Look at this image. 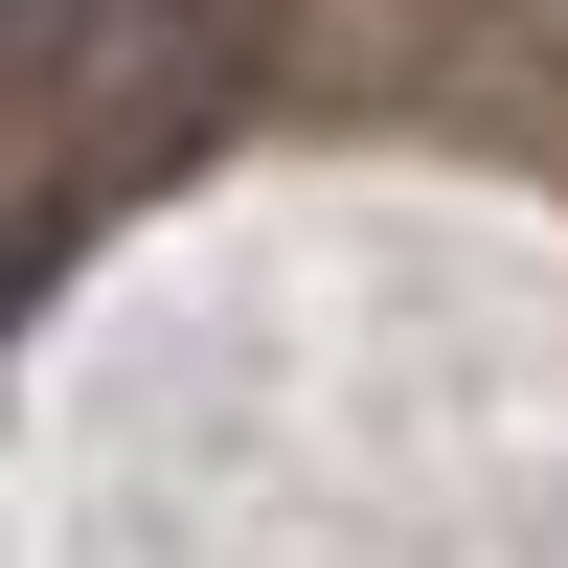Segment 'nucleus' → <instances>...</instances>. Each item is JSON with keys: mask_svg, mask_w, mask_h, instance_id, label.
Instances as JSON below:
<instances>
[{"mask_svg": "<svg viewBox=\"0 0 568 568\" xmlns=\"http://www.w3.org/2000/svg\"><path fill=\"white\" fill-rule=\"evenodd\" d=\"M114 23H136V0H114ZM182 23H227V0H182Z\"/></svg>", "mask_w": 568, "mask_h": 568, "instance_id": "nucleus-1", "label": "nucleus"}]
</instances>
